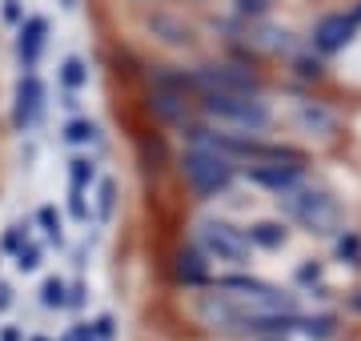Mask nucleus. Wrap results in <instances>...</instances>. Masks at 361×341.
<instances>
[{"mask_svg":"<svg viewBox=\"0 0 361 341\" xmlns=\"http://www.w3.org/2000/svg\"><path fill=\"white\" fill-rule=\"evenodd\" d=\"M293 289L313 305H329L334 302V281H329V265L322 257H301L293 265Z\"/></svg>","mask_w":361,"mask_h":341,"instance_id":"obj_11","label":"nucleus"},{"mask_svg":"<svg viewBox=\"0 0 361 341\" xmlns=\"http://www.w3.org/2000/svg\"><path fill=\"white\" fill-rule=\"evenodd\" d=\"M273 8H277L273 0H237V4H233L237 20H269Z\"/></svg>","mask_w":361,"mask_h":341,"instance_id":"obj_24","label":"nucleus"},{"mask_svg":"<svg viewBox=\"0 0 361 341\" xmlns=\"http://www.w3.org/2000/svg\"><path fill=\"white\" fill-rule=\"evenodd\" d=\"M37 225L44 229V237H49L52 245H65V221H61V213L52 209V205H40L37 209Z\"/></svg>","mask_w":361,"mask_h":341,"instance_id":"obj_22","label":"nucleus"},{"mask_svg":"<svg viewBox=\"0 0 361 341\" xmlns=\"http://www.w3.org/2000/svg\"><path fill=\"white\" fill-rule=\"evenodd\" d=\"M40 305H44V309H68V281L65 277H44V285H40Z\"/></svg>","mask_w":361,"mask_h":341,"instance_id":"obj_19","label":"nucleus"},{"mask_svg":"<svg viewBox=\"0 0 361 341\" xmlns=\"http://www.w3.org/2000/svg\"><path fill=\"white\" fill-rule=\"evenodd\" d=\"M85 302H89V285L85 281H73L68 285V309H80Z\"/></svg>","mask_w":361,"mask_h":341,"instance_id":"obj_30","label":"nucleus"},{"mask_svg":"<svg viewBox=\"0 0 361 341\" xmlns=\"http://www.w3.org/2000/svg\"><path fill=\"white\" fill-rule=\"evenodd\" d=\"M301 309L305 305H301L297 289H285L277 281L245 273V269L217 273L209 285L197 289V297H193L197 321L209 333L233 337V341H253L261 333H269V329L289 326Z\"/></svg>","mask_w":361,"mask_h":341,"instance_id":"obj_1","label":"nucleus"},{"mask_svg":"<svg viewBox=\"0 0 361 341\" xmlns=\"http://www.w3.org/2000/svg\"><path fill=\"white\" fill-rule=\"evenodd\" d=\"M89 185H97V161L73 157L68 161V189H89Z\"/></svg>","mask_w":361,"mask_h":341,"instance_id":"obj_21","label":"nucleus"},{"mask_svg":"<svg viewBox=\"0 0 361 341\" xmlns=\"http://www.w3.org/2000/svg\"><path fill=\"white\" fill-rule=\"evenodd\" d=\"M89 189H68V213H73V221H89V201H85Z\"/></svg>","mask_w":361,"mask_h":341,"instance_id":"obj_27","label":"nucleus"},{"mask_svg":"<svg viewBox=\"0 0 361 341\" xmlns=\"http://www.w3.org/2000/svg\"><path fill=\"white\" fill-rule=\"evenodd\" d=\"M0 341H25V333H20L16 326H4L0 329Z\"/></svg>","mask_w":361,"mask_h":341,"instance_id":"obj_33","label":"nucleus"},{"mask_svg":"<svg viewBox=\"0 0 361 341\" xmlns=\"http://www.w3.org/2000/svg\"><path fill=\"white\" fill-rule=\"evenodd\" d=\"M329 249H334V261L341 265V269H361V229L357 225H345V229L329 241Z\"/></svg>","mask_w":361,"mask_h":341,"instance_id":"obj_17","label":"nucleus"},{"mask_svg":"<svg viewBox=\"0 0 361 341\" xmlns=\"http://www.w3.org/2000/svg\"><path fill=\"white\" fill-rule=\"evenodd\" d=\"M193 245L213 261V269H249V261L257 257V249H253V241H249V233H245V225L233 221V217H221V213L197 217L193 221Z\"/></svg>","mask_w":361,"mask_h":341,"instance_id":"obj_6","label":"nucleus"},{"mask_svg":"<svg viewBox=\"0 0 361 341\" xmlns=\"http://www.w3.org/2000/svg\"><path fill=\"white\" fill-rule=\"evenodd\" d=\"M0 16H4V25H25V4H20V0H4V4H0Z\"/></svg>","mask_w":361,"mask_h":341,"instance_id":"obj_29","label":"nucleus"},{"mask_svg":"<svg viewBox=\"0 0 361 341\" xmlns=\"http://www.w3.org/2000/svg\"><path fill=\"white\" fill-rule=\"evenodd\" d=\"M61 85H65V92H80L89 85V65L80 56H65L61 61Z\"/></svg>","mask_w":361,"mask_h":341,"instance_id":"obj_18","label":"nucleus"},{"mask_svg":"<svg viewBox=\"0 0 361 341\" xmlns=\"http://www.w3.org/2000/svg\"><path fill=\"white\" fill-rule=\"evenodd\" d=\"M213 277H217L213 261L189 241V245L177 253V261H173V281H177L180 289H201V285H209Z\"/></svg>","mask_w":361,"mask_h":341,"instance_id":"obj_14","label":"nucleus"},{"mask_svg":"<svg viewBox=\"0 0 361 341\" xmlns=\"http://www.w3.org/2000/svg\"><path fill=\"white\" fill-rule=\"evenodd\" d=\"M113 213H116V181H97V217H101L104 225L113 221Z\"/></svg>","mask_w":361,"mask_h":341,"instance_id":"obj_23","label":"nucleus"},{"mask_svg":"<svg viewBox=\"0 0 361 341\" xmlns=\"http://www.w3.org/2000/svg\"><path fill=\"white\" fill-rule=\"evenodd\" d=\"M92 333H97V341H113L116 337V317L113 314H101L97 321H92Z\"/></svg>","mask_w":361,"mask_h":341,"instance_id":"obj_28","label":"nucleus"},{"mask_svg":"<svg viewBox=\"0 0 361 341\" xmlns=\"http://www.w3.org/2000/svg\"><path fill=\"white\" fill-rule=\"evenodd\" d=\"M285 125L293 129V137L305 149L322 153V149H337L345 141V120L337 113V105H329L322 92L313 89H301L289 101V113H285Z\"/></svg>","mask_w":361,"mask_h":341,"instance_id":"obj_5","label":"nucleus"},{"mask_svg":"<svg viewBox=\"0 0 361 341\" xmlns=\"http://www.w3.org/2000/svg\"><path fill=\"white\" fill-rule=\"evenodd\" d=\"M40 257H44V253H40L37 241H25V245L16 249V269H20V273H37V269H40Z\"/></svg>","mask_w":361,"mask_h":341,"instance_id":"obj_25","label":"nucleus"},{"mask_svg":"<svg viewBox=\"0 0 361 341\" xmlns=\"http://www.w3.org/2000/svg\"><path fill=\"white\" fill-rule=\"evenodd\" d=\"M16 56H20V68H37L40 53H44V40H49V20L44 16H25V25L16 28Z\"/></svg>","mask_w":361,"mask_h":341,"instance_id":"obj_16","label":"nucleus"},{"mask_svg":"<svg viewBox=\"0 0 361 341\" xmlns=\"http://www.w3.org/2000/svg\"><path fill=\"white\" fill-rule=\"evenodd\" d=\"M245 233L257 253H285L293 241V225L285 217H253V221H245Z\"/></svg>","mask_w":361,"mask_h":341,"instance_id":"obj_13","label":"nucleus"},{"mask_svg":"<svg viewBox=\"0 0 361 341\" xmlns=\"http://www.w3.org/2000/svg\"><path fill=\"white\" fill-rule=\"evenodd\" d=\"M345 333V317L337 309H325V305H313V309H301L293 317V337L297 341H337Z\"/></svg>","mask_w":361,"mask_h":341,"instance_id":"obj_10","label":"nucleus"},{"mask_svg":"<svg viewBox=\"0 0 361 341\" xmlns=\"http://www.w3.org/2000/svg\"><path fill=\"white\" fill-rule=\"evenodd\" d=\"M305 177H313V165H293V161H277V165H253L245 169V181L261 193H269L273 201L289 193L293 185H301Z\"/></svg>","mask_w":361,"mask_h":341,"instance_id":"obj_9","label":"nucleus"},{"mask_svg":"<svg viewBox=\"0 0 361 341\" xmlns=\"http://www.w3.org/2000/svg\"><path fill=\"white\" fill-rule=\"evenodd\" d=\"M8 309H13V285L0 281V314H8Z\"/></svg>","mask_w":361,"mask_h":341,"instance_id":"obj_31","label":"nucleus"},{"mask_svg":"<svg viewBox=\"0 0 361 341\" xmlns=\"http://www.w3.org/2000/svg\"><path fill=\"white\" fill-rule=\"evenodd\" d=\"M65 144L73 149H85V144H97V125L89 117H73L65 125Z\"/></svg>","mask_w":361,"mask_h":341,"instance_id":"obj_20","label":"nucleus"},{"mask_svg":"<svg viewBox=\"0 0 361 341\" xmlns=\"http://www.w3.org/2000/svg\"><path fill=\"white\" fill-rule=\"evenodd\" d=\"M25 241H28V225H8V229H4V241H0V249L16 257V249H20Z\"/></svg>","mask_w":361,"mask_h":341,"instance_id":"obj_26","label":"nucleus"},{"mask_svg":"<svg viewBox=\"0 0 361 341\" xmlns=\"http://www.w3.org/2000/svg\"><path fill=\"white\" fill-rule=\"evenodd\" d=\"M357 37H361V28L353 25L349 8H329V13H322L317 20H313V28H310V49H313V53H322L325 61H334V56L345 53V49H349Z\"/></svg>","mask_w":361,"mask_h":341,"instance_id":"obj_8","label":"nucleus"},{"mask_svg":"<svg viewBox=\"0 0 361 341\" xmlns=\"http://www.w3.org/2000/svg\"><path fill=\"white\" fill-rule=\"evenodd\" d=\"M285 68H289V77H293V85H301V89H322L325 80H329V61H325L322 53H313L310 44L305 49H297L289 61H285Z\"/></svg>","mask_w":361,"mask_h":341,"instance_id":"obj_15","label":"nucleus"},{"mask_svg":"<svg viewBox=\"0 0 361 341\" xmlns=\"http://www.w3.org/2000/svg\"><path fill=\"white\" fill-rule=\"evenodd\" d=\"M345 309H349V314H361V289L345 293Z\"/></svg>","mask_w":361,"mask_h":341,"instance_id":"obj_32","label":"nucleus"},{"mask_svg":"<svg viewBox=\"0 0 361 341\" xmlns=\"http://www.w3.org/2000/svg\"><path fill=\"white\" fill-rule=\"evenodd\" d=\"M44 113V85H40L37 73H25L16 80V97H13V125L20 132H28Z\"/></svg>","mask_w":361,"mask_h":341,"instance_id":"obj_12","label":"nucleus"},{"mask_svg":"<svg viewBox=\"0 0 361 341\" xmlns=\"http://www.w3.org/2000/svg\"><path fill=\"white\" fill-rule=\"evenodd\" d=\"M177 173H180V181H185V189H189L197 201L229 197L233 185L245 181V169H241L237 157L225 149L221 129L205 125L201 117L185 129V144H180V157H177Z\"/></svg>","mask_w":361,"mask_h":341,"instance_id":"obj_2","label":"nucleus"},{"mask_svg":"<svg viewBox=\"0 0 361 341\" xmlns=\"http://www.w3.org/2000/svg\"><path fill=\"white\" fill-rule=\"evenodd\" d=\"M277 209H281V217L293 225V229L317 237V241H334V237L349 225L345 221V201L337 197L325 181H317V177H305V181L293 185L289 193H281V197H277Z\"/></svg>","mask_w":361,"mask_h":341,"instance_id":"obj_4","label":"nucleus"},{"mask_svg":"<svg viewBox=\"0 0 361 341\" xmlns=\"http://www.w3.org/2000/svg\"><path fill=\"white\" fill-rule=\"evenodd\" d=\"M193 92H269V77L253 61H209L193 68Z\"/></svg>","mask_w":361,"mask_h":341,"instance_id":"obj_7","label":"nucleus"},{"mask_svg":"<svg viewBox=\"0 0 361 341\" xmlns=\"http://www.w3.org/2000/svg\"><path fill=\"white\" fill-rule=\"evenodd\" d=\"M197 117L241 137H273V129L281 125V108L269 101V92H201Z\"/></svg>","mask_w":361,"mask_h":341,"instance_id":"obj_3","label":"nucleus"},{"mask_svg":"<svg viewBox=\"0 0 361 341\" xmlns=\"http://www.w3.org/2000/svg\"><path fill=\"white\" fill-rule=\"evenodd\" d=\"M37 341H44V337H37Z\"/></svg>","mask_w":361,"mask_h":341,"instance_id":"obj_34","label":"nucleus"}]
</instances>
